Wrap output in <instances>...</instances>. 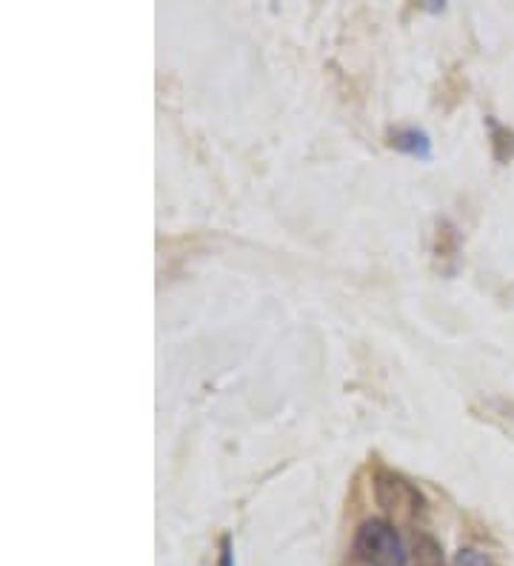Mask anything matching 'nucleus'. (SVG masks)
<instances>
[{
  "label": "nucleus",
  "instance_id": "20e7f679",
  "mask_svg": "<svg viewBox=\"0 0 514 566\" xmlns=\"http://www.w3.org/2000/svg\"><path fill=\"white\" fill-rule=\"evenodd\" d=\"M458 255H460V235L458 229L449 221H438L434 229V261L443 272L458 270Z\"/></svg>",
  "mask_w": 514,
  "mask_h": 566
},
{
  "label": "nucleus",
  "instance_id": "423d86ee",
  "mask_svg": "<svg viewBox=\"0 0 514 566\" xmlns=\"http://www.w3.org/2000/svg\"><path fill=\"white\" fill-rule=\"evenodd\" d=\"M489 129H492L494 160H501V164H512L514 160V132L508 129V126L494 124V120H489Z\"/></svg>",
  "mask_w": 514,
  "mask_h": 566
},
{
  "label": "nucleus",
  "instance_id": "7ed1b4c3",
  "mask_svg": "<svg viewBox=\"0 0 514 566\" xmlns=\"http://www.w3.org/2000/svg\"><path fill=\"white\" fill-rule=\"evenodd\" d=\"M389 146L398 149V153L411 155V158L429 160L432 158V140L418 126H398V129L389 132Z\"/></svg>",
  "mask_w": 514,
  "mask_h": 566
},
{
  "label": "nucleus",
  "instance_id": "f03ea898",
  "mask_svg": "<svg viewBox=\"0 0 514 566\" xmlns=\"http://www.w3.org/2000/svg\"><path fill=\"white\" fill-rule=\"evenodd\" d=\"M375 497L380 510L389 515V518L400 521V524H415L426 515V497L420 495V490L411 484L409 478L398 475L391 470H377L375 475Z\"/></svg>",
  "mask_w": 514,
  "mask_h": 566
},
{
  "label": "nucleus",
  "instance_id": "6e6552de",
  "mask_svg": "<svg viewBox=\"0 0 514 566\" xmlns=\"http://www.w3.org/2000/svg\"><path fill=\"white\" fill-rule=\"evenodd\" d=\"M220 566H232V541H229V535L220 538Z\"/></svg>",
  "mask_w": 514,
  "mask_h": 566
},
{
  "label": "nucleus",
  "instance_id": "f257e3e1",
  "mask_svg": "<svg viewBox=\"0 0 514 566\" xmlns=\"http://www.w3.org/2000/svg\"><path fill=\"white\" fill-rule=\"evenodd\" d=\"M343 566H406V549L389 521L371 518L357 526Z\"/></svg>",
  "mask_w": 514,
  "mask_h": 566
},
{
  "label": "nucleus",
  "instance_id": "39448f33",
  "mask_svg": "<svg viewBox=\"0 0 514 566\" xmlns=\"http://www.w3.org/2000/svg\"><path fill=\"white\" fill-rule=\"evenodd\" d=\"M411 566H445L443 546L432 538V535H415V544H411Z\"/></svg>",
  "mask_w": 514,
  "mask_h": 566
},
{
  "label": "nucleus",
  "instance_id": "0eeeda50",
  "mask_svg": "<svg viewBox=\"0 0 514 566\" xmlns=\"http://www.w3.org/2000/svg\"><path fill=\"white\" fill-rule=\"evenodd\" d=\"M454 566H497V564H494L489 555L478 553V549H463V553L458 555V560H454Z\"/></svg>",
  "mask_w": 514,
  "mask_h": 566
}]
</instances>
